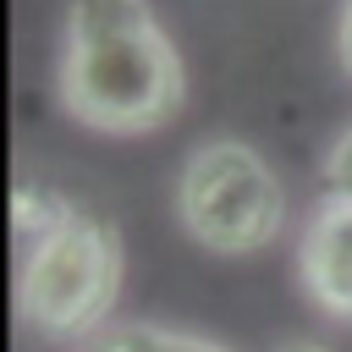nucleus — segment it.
<instances>
[{
	"label": "nucleus",
	"instance_id": "obj_3",
	"mask_svg": "<svg viewBox=\"0 0 352 352\" xmlns=\"http://www.w3.org/2000/svg\"><path fill=\"white\" fill-rule=\"evenodd\" d=\"M176 220L192 242L214 253H253L275 242L286 220V192L258 148L236 138H214L187 154L176 176Z\"/></svg>",
	"mask_w": 352,
	"mask_h": 352
},
{
	"label": "nucleus",
	"instance_id": "obj_4",
	"mask_svg": "<svg viewBox=\"0 0 352 352\" xmlns=\"http://www.w3.org/2000/svg\"><path fill=\"white\" fill-rule=\"evenodd\" d=\"M297 270H302L308 297L324 314L352 319V204L346 198H324L319 204V214L302 231Z\"/></svg>",
	"mask_w": 352,
	"mask_h": 352
},
{
	"label": "nucleus",
	"instance_id": "obj_8",
	"mask_svg": "<svg viewBox=\"0 0 352 352\" xmlns=\"http://www.w3.org/2000/svg\"><path fill=\"white\" fill-rule=\"evenodd\" d=\"M275 352H330V346H319V341H286V346H275Z\"/></svg>",
	"mask_w": 352,
	"mask_h": 352
},
{
	"label": "nucleus",
	"instance_id": "obj_6",
	"mask_svg": "<svg viewBox=\"0 0 352 352\" xmlns=\"http://www.w3.org/2000/svg\"><path fill=\"white\" fill-rule=\"evenodd\" d=\"M324 187H330V198H346L352 204V126L336 138V148L324 160Z\"/></svg>",
	"mask_w": 352,
	"mask_h": 352
},
{
	"label": "nucleus",
	"instance_id": "obj_2",
	"mask_svg": "<svg viewBox=\"0 0 352 352\" xmlns=\"http://www.w3.org/2000/svg\"><path fill=\"white\" fill-rule=\"evenodd\" d=\"M16 242V308L22 319L50 341H82L104 324V314L121 297V236L104 214L16 187L11 214Z\"/></svg>",
	"mask_w": 352,
	"mask_h": 352
},
{
	"label": "nucleus",
	"instance_id": "obj_7",
	"mask_svg": "<svg viewBox=\"0 0 352 352\" xmlns=\"http://www.w3.org/2000/svg\"><path fill=\"white\" fill-rule=\"evenodd\" d=\"M336 50H341V66L352 72V0L341 6V33H336Z\"/></svg>",
	"mask_w": 352,
	"mask_h": 352
},
{
	"label": "nucleus",
	"instance_id": "obj_5",
	"mask_svg": "<svg viewBox=\"0 0 352 352\" xmlns=\"http://www.w3.org/2000/svg\"><path fill=\"white\" fill-rule=\"evenodd\" d=\"M88 352H226V346H220V341H204V336L160 330V324H116V330L99 336Z\"/></svg>",
	"mask_w": 352,
	"mask_h": 352
},
{
	"label": "nucleus",
	"instance_id": "obj_1",
	"mask_svg": "<svg viewBox=\"0 0 352 352\" xmlns=\"http://www.w3.org/2000/svg\"><path fill=\"white\" fill-rule=\"evenodd\" d=\"M60 104L94 132H154L182 110V55L143 0H72Z\"/></svg>",
	"mask_w": 352,
	"mask_h": 352
}]
</instances>
